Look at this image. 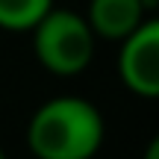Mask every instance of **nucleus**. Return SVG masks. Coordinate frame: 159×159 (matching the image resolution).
Here are the masks:
<instances>
[{
	"mask_svg": "<svg viewBox=\"0 0 159 159\" xmlns=\"http://www.w3.org/2000/svg\"><path fill=\"white\" fill-rule=\"evenodd\" d=\"M30 33L35 59L56 77L85 71L94 56V33L89 21L71 9H50Z\"/></svg>",
	"mask_w": 159,
	"mask_h": 159,
	"instance_id": "nucleus-2",
	"label": "nucleus"
},
{
	"mask_svg": "<svg viewBox=\"0 0 159 159\" xmlns=\"http://www.w3.org/2000/svg\"><path fill=\"white\" fill-rule=\"evenodd\" d=\"M100 144L103 115L77 94L41 103L27 124V148L35 159H91Z\"/></svg>",
	"mask_w": 159,
	"mask_h": 159,
	"instance_id": "nucleus-1",
	"label": "nucleus"
},
{
	"mask_svg": "<svg viewBox=\"0 0 159 159\" xmlns=\"http://www.w3.org/2000/svg\"><path fill=\"white\" fill-rule=\"evenodd\" d=\"M144 159H159V139H153V142L148 144V153H144Z\"/></svg>",
	"mask_w": 159,
	"mask_h": 159,
	"instance_id": "nucleus-6",
	"label": "nucleus"
},
{
	"mask_svg": "<svg viewBox=\"0 0 159 159\" xmlns=\"http://www.w3.org/2000/svg\"><path fill=\"white\" fill-rule=\"evenodd\" d=\"M0 159H6V153H3V148H0Z\"/></svg>",
	"mask_w": 159,
	"mask_h": 159,
	"instance_id": "nucleus-7",
	"label": "nucleus"
},
{
	"mask_svg": "<svg viewBox=\"0 0 159 159\" xmlns=\"http://www.w3.org/2000/svg\"><path fill=\"white\" fill-rule=\"evenodd\" d=\"M144 0H91L85 21L94 35L121 41L144 21Z\"/></svg>",
	"mask_w": 159,
	"mask_h": 159,
	"instance_id": "nucleus-4",
	"label": "nucleus"
},
{
	"mask_svg": "<svg viewBox=\"0 0 159 159\" xmlns=\"http://www.w3.org/2000/svg\"><path fill=\"white\" fill-rule=\"evenodd\" d=\"M118 74L133 94L148 100L159 94V21L144 18L130 35L121 39Z\"/></svg>",
	"mask_w": 159,
	"mask_h": 159,
	"instance_id": "nucleus-3",
	"label": "nucleus"
},
{
	"mask_svg": "<svg viewBox=\"0 0 159 159\" xmlns=\"http://www.w3.org/2000/svg\"><path fill=\"white\" fill-rule=\"evenodd\" d=\"M50 9L53 0H0V30L30 33Z\"/></svg>",
	"mask_w": 159,
	"mask_h": 159,
	"instance_id": "nucleus-5",
	"label": "nucleus"
}]
</instances>
